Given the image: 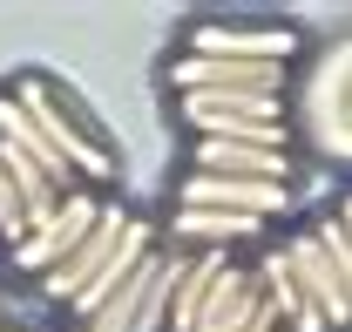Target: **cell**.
Instances as JSON below:
<instances>
[{
    "mask_svg": "<svg viewBox=\"0 0 352 332\" xmlns=\"http://www.w3.org/2000/svg\"><path fill=\"white\" fill-rule=\"evenodd\" d=\"M176 210H223V217H285L292 210V183H251V176H210V169H190L183 190H176Z\"/></svg>",
    "mask_w": 352,
    "mask_h": 332,
    "instance_id": "6",
    "label": "cell"
},
{
    "mask_svg": "<svg viewBox=\"0 0 352 332\" xmlns=\"http://www.w3.org/2000/svg\"><path fill=\"white\" fill-rule=\"evenodd\" d=\"M332 224L346 231V245H352V197H346V204H339V210H332Z\"/></svg>",
    "mask_w": 352,
    "mask_h": 332,
    "instance_id": "13",
    "label": "cell"
},
{
    "mask_svg": "<svg viewBox=\"0 0 352 332\" xmlns=\"http://www.w3.org/2000/svg\"><path fill=\"white\" fill-rule=\"evenodd\" d=\"M190 169H210V176H251V183H292V149H251V143H190Z\"/></svg>",
    "mask_w": 352,
    "mask_h": 332,
    "instance_id": "10",
    "label": "cell"
},
{
    "mask_svg": "<svg viewBox=\"0 0 352 332\" xmlns=\"http://www.w3.org/2000/svg\"><path fill=\"white\" fill-rule=\"evenodd\" d=\"M14 102H21V109H28V123L47 136V149H54V156H68V169L82 176V190L116 176V156L102 149V136H95V129H88L61 95H54L47 75H21V82H14Z\"/></svg>",
    "mask_w": 352,
    "mask_h": 332,
    "instance_id": "3",
    "label": "cell"
},
{
    "mask_svg": "<svg viewBox=\"0 0 352 332\" xmlns=\"http://www.w3.org/2000/svg\"><path fill=\"white\" fill-rule=\"evenodd\" d=\"M129 231H135V217H129V210H116V204H109V210H102V224L88 231V245L75 251L68 264H54V271L41 278V291L54 298V305H75V298H82V291L95 285L102 271H109V258H116V251L129 245Z\"/></svg>",
    "mask_w": 352,
    "mask_h": 332,
    "instance_id": "9",
    "label": "cell"
},
{
    "mask_svg": "<svg viewBox=\"0 0 352 332\" xmlns=\"http://www.w3.org/2000/svg\"><path fill=\"white\" fill-rule=\"evenodd\" d=\"M278 251H285V264H292V285H298V298L311 305V319H318L325 332H346L352 326V298H346V285H339L325 245H318L311 231H298L292 245H278Z\"/></svg>",
    "mask_w": 352,
    "mask_h": 332,
    "instance_id": "8",
    "label": "cell"
},
{
    "mask_svg": "<svg viewBox=\"0 0 352 332\" xmlns=\"http://www.w3.org/2000/svg\"><path fill=\"white\" fill-rule=\"evenodd\" d=\"M298 129L318 156L352 163V41H332L298 88Z\"/></svg>",
    "mask_w": 352,
    "mask_h": 332,
    "instance_id": "2",
    "label": "cell"
},
{
    "mask_svg": "<svg viewBox=\"0 0 352 332\" xmlns=\"http://www.w3.org/2000/svg\"><path fill=\"white\" fill-rule=\"evenodd\" d=\"M21 238H28V204H21V190H14V176L0 169V245L14 251Z\"/></svg>",
    "mask_w": 352,
    "mask_h": 332,
    "instance_id": "12",
    "label": "cell"
},
{
    "mask_svg": "<svg viewBox=\"0 0 352 332\" xmlns=\"http://www.w3.org/2000/svg\"><path fill=\"white\" fill-rule=\"evenodd\" d=\"M292 68H264V61H217V54H176L170 88L176 95H285Z\"/></svg>",
    "mask_w": 352,
    "mask_h": 332,
    "instance_id": "7",
    "label": "cell"
},
{
    "mask_svg": "<svg viewBox=\"0 0 352 332\" xmlns=\"http://www.w3.org/2000/svg\"><path fill=\"white\" fill-rule=\"evenodd\" d=\"M176 238H190L197 251H230V245H258L264 224L258 217H223V210H176Z\"/></svg>",
    "mask_w": 352,
    "mask_h": 332,
    "instance_id": "11",
    "label": "cell"
},
{
    "mask_svg": "<svg viewBox=\"0 0 352 332\" xmlns=\"http://www.w3.org/2000/svg\"><path fill=\"white\" fill-rule=\"evenodd\" d=\"M0 332H7V326H0Z\"/></svg>",
    "mask_w": 352,
    "mask_h": 332,
    "instance_id": "14",
    "label": "cell"
},
{
    "mask_svg": "<svg viewBox=\"0 0 352 332\" xmlns=\"http://www.w3.org/2000/svg\"><path fill=\"white\" fill-rule=\"evenodd\" d=\"M176 123L197 143H251V149H292L285 95H176Z\"/></svg>",
    "mask_w": 352,
    "mask_h": 332,
    "instance_id": "1",
    "label": "cell"
},
{
    "mask_svg": "<svg viewBox=\"0 0 352 332\" xmlns=\"http://www.w3.org/2000/svg\"><path fill=\"white\" fill-rule=\"evenodd\" d=\"M102 197L95 190H75V197H61V210L47 217V224H34L21 245H14V271H34V278H47L54 264H68L75 251L88 245V231L102 224Z\"/></svg>",
    "mask_w": 352,
    "mask_h": 332,
    "instance_id": "4",
    "label": "cell"
},
{
    "mask_svg": "<svg viewBox=\"0 0 352 332\" xmlns=\"http://www.w3.org/2000/svg\"><path fill=\"white\" fill-rule=\"evenodd\" d=\"M305 34L298 28H251V21H197L183 34V54H217V61H264V68H292Z\"/></svg>",
    "mask_w": 352,
    "mask_h": 332,
    "instance_id": "5",
    "label": "cell"
}]
</instances>
